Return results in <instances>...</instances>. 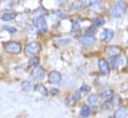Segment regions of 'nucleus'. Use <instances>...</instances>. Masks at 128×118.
Instances as JSON below:
<instances>
[{
	"instance_id": "f257e3e1",
	"label": "nucleus",
	"mask_w": 128,
	"mask_h": 118,
	"mask_svg": "<svg viewBox=\"0 0 128 118\" xmlns=\"http://www.w3.org/2000/svg\"><path fill=\"white\" fill-rule=\"evenodd\" d=\"M126 8H127V4L124 1H117L116 3H114L111 8H110V14L113 17L119 18L121 16L124 15V13L126 12Z\"/></svg>"
},
{
	"instance_id": "f03ea898",
	"label": "nucleus",
	"mask_w": 128,
	"mask_h": 118,
	"mask_svg": "<svg viewBox=\"0 0 128 118\" xmlns=\"http://www.w3.org/2000/svg\"><path fill=\"white\" fill-rule=\"evenodd\" d=\"M41 51V45L38 42H31L25 47V55L27 57H35Z\"/></svg>"
},
{
	"instance_id": "7ed1b4c3",
	"label": "nucleus",
	"mask_w": 128,
	"mask_h": 118,
	"mask_svg": "<svg viewBox=\"0 0 128 118\" xmlns=\"http://www.w3.org/2000/svg\"><path fill=\"white\" fill-rule=\"evenodd\" d=\"M4 49L6 52H8L10 54H20L22 51V46L19 42L9 41L4 44Z\"/></svg>"
},
{
	"instance_id": "20e7f679",
	"label": "nucleus",
	"mask_w": 128,
	"mask_h": 118,
	"mask_svg": "<svg viewBox=\"0 0 128 118\" xmlns=\"http://www.w3.org/2000/svg\"><path fill=\"white\" fill-rule=\"evenodd\" d=\"M33 23L35 25V27L38 29V31H40L41 33H47L48 31V25H47V21L44 17H36L33 20Z\"/></svg>"
},
{
	"instance_id": "39448f33",
	"label": "nucleus",
	"mask_w": 128,
	"mask_h": 118,
	"mask_svg": "<svg viewBox=\"0 0 128 118\" xmlns=\"http://www.w3.org/2000/svg\"><path fill=\"white\" fill-rule=\"evenodd\" d=\"M45 72H46L45 70H44L42 66H38L37 68H35L32 70L31 76H32V78H36V80H42V78L45 76Z\"/></svg>"
},
{
	"instance_id": "423d86ee",
	"label": "nucleus",
	"mask_w": 128,
	"mask_h": 118,
	"mask_svg": "<svg viewBox=\"0 0 128 118\" xmlns=\"http://www.w3.org/2000/svg\"><path fill=\"white\" fill-rule=\"evenodd\" d=\"M98 66H99V70L102 74H108L110 72V66L109 64L107 62V60L104 59H99L98 60Z\"/></svg>"
},
{
	"instance_id": "0eeeda50",
	"label": "nucleus",
	"mask_w": 128,
	"mask_h": 118,
	"mask_svg": "<svg viewBox=\"0 0 128 118\" xmlns=\"http://www.w3.org/2000/svg\"><path fill=\"white\" fill-rule=\"evenodd\" d=\"M121 52H122V50L118 46H109V47L106 48V54L108 56H110L111 58L112 57H117Z\"/></svg>"
},
{
	"instance_id": "6e6552de",
	"label": "nucleus",
	"mask_w": 128,
	"mask_h": 118,
	"mask_svg": "<svg viewBox=\"0 0 128 118\" xmlns=\"http://www.w3.org/2000/svg\"><path fill=\"white\" fill-rule=\"evenodd\" d=\"M49 80L51 84H60L62 80V74L57 70H53L49 74Z\"/></svg>"
},
{
	"instance_id": "1a4fd4ad",
	"label": "nucleus",
	"mask_w": 128,
	"mask_h": 118,
	"mask_svg": "<svg viewBox=\"0 0 128 118\" xmlns=\"http://www.w3.org/2000/svg\"><path fill=\"white\" fill-rule=\"evenodd\" d=\"M113 36H114V32H113L112 30L104 29L102 31V33H101L100 38H101V40L104 41V42H109V41L113 38Z\"/></svg>"
},
{
	"instance_id": "9d476101",
	"label": "nucleus",
	"mask_w": 128,
	"mask_h": 118,
	"mask_svg": "<svg viewBox=\"0 0 128 118\" xmlns=\"http://www.w3.org/2000/svg\"><path fill=\"white\" fill-rule=\"evenodd\" d=\"M96 42V38L94 36H88V35H84L82 37L80 38V43L86 46H90Z\"/></svg>"
},
{
	"instance_id": "9b49d317",
	"label": "nucleus",
	"mask_w": 128,
	"mask_h": 118,
	"mask_svg": "<svg viewBox=\"0 0 128 118\" xmlns=\"http://www.w3.org/2000/svg\"><path fill=\"white\" fill-rule=\"evenodd\" d=\"M88 103L94 107V108H97L98 106H99V104H100V97L98 96V95H96V94H92V95H90V97H88Z\"/></svg>"
},
{
	"instance_id": "f8f14e48",
	"label": "nucleus",
	"mask_w": 128,
	"mask_h": 118,
	"mask_svg": "<svg viewBox=\"0 0 128 118\" xmlns=\"http://www.w3.org/2000/svg\"><path fill=\"white\" fill-rule=\"evenodd\" d=\"M109 64H111V68H118L122 64H123V60L121 58L119 57H112L109 60Z\"/></svg>"
},
{
	"instance_id": "ddd939ff",
	"label": "nucleus",
	"mask_w": 128,
	"mask_h": 118,
	"mask_svg": "<svg viewBox=\"0 0 128 118\" xmlns=\"http://www.w3.org/2000/svg\"><path fill=\"white\" fill-rule=\"evenodd\" d=\"M127 117V109L125 107H119L114 112V118H126Z\"/></svg>"
},
{
	"instance_id": "4468645a",
	"label": "nucleus",
	"mask_w": 128,
	"mask_h": 118,
	"mask_svg": "<svg viewBox=\"0 0 128 118\" xmlns=\"http://www.w3.org/2000/svg\"><path fill=\"white\" fill-rule=\"evenodd\" d=\"M15 17H16V13L15 12H6L1 16V19L3 21H5V22H9V21L14 20Z\"/></svg>"
},
{
	"instance_id": "2eb2a0df",
	"label": "nucleus",
	"mask_w": 128,
	"mask_h": 118,
	"mask_svg": "<svg viewBox=\"0 0 128 118\" xmlns=\"http://www.w3.org/2000/svg\"><path fill=\"white\" fill-rule=\"evenodd\" d=\"M21 88H22V90H23V91H25V92H30V91L34 88V84H32V82H30V80H25V82H22Z\"/></svg>"
},
{
	"instance_id": "dca6fc26",
	"label": "nucleus",
	"mask_w": 128,
	"mask_h": 118,
	"mask_svg": "<svg viewBox=\"0 0 128 118\" xmlns=\"http://www.w3.org/2000/svg\"><path fill=\"white\" fill-rule=\"evenodd\" d=\"M90 8L92 9L94 12H96V13H99V12H101L103 10V6L98 1H96V2L92 1V3L90 4Z\"/></svg>"
},
{
	"instance_id": "f3484780",
	"label": "nucleus",
	"mask_w": 128,
	"mask_h": 118,
	"mask_svg": "<svg viewBox=\"0 0 128 118\" xmlns=\"http://www.w3.org/2000/svg\"><path fill=\"white\" fill-rule=\"evenodd\" d=\"M90 106L88 105H86V104H84L82 107V109H80V116L82 117H88V116H90Z\"/></svg>"
},
{
	"instance_id": "a211bd4d",
	"label": "nucleus",
	"mask_w": 128,
	"mask_h": 118,
	"mask_svg": "<svg viewBox=\"0 0 128 118\" xmlns=\"http://www.w3.org/2000/svg\"><path fill=\"white\" fill-rule=\"evenodd\" d=\"M78 30H80V21L78 20H72V34L74 35V36H76V34H78Z\"/></svg>"
},
{
	"instance_id": "6ab92c4d",
	"label": "nucleus",
	"mask_w": 128,
	"mask_h": 118,
	"mask_svg": "<svg viewBox=\"0 0 128 118\" xmlns=\"http://www.w3.org/2000/svg\"><path fill=\"white\" fill-rule=\"evenodd\" d=\"M40 64V58L39 57H32L31 59L29 60V62H28V66L29 68H37Z\"/></svg>"
},
{
	"instance_id": "aec40b11",
	"label": "nucleus",
	"mask_w": 128,
	"mask_h": 118,
	"mask_svg": "<svg viewBox=\"0 0 128 118\" xmlns=\"http://www.w3.org/2000/svg\"><path fill=\"white\" fill-rule=\"evenodd\" d=\"M35 88L37 91H39L41 94H43L44 96H47L48 95V89L46 88L42 84H38L36 86H35Z\"/></svg>"
},
{
	"instance_id": "412c9836",
	"label": "nucleus",
	"mask_w": 128,
	"mask_h": 118,
	"mask_svg": "<svg viewBox=\"0 0 128 118\" xmlns=\"http://www.w3.org/2000/svg\"><path fill=\"white\" fill-rule=\"evenodd\" d=\"M101 96H102V98H104V99H106V100H109V99H111V98L113 97V91H112L111 89L104 90V91L102 92Z\"/></svg>"
},
{
	"instance_id": "4be33fe9",
	"label": "nucleus",
	"mask_w": 128,
	"mask_h": 118,
	"mask_svg": "<svg viewBox=\"0 0 128 118\" xmlns=\"http://www.w3.org/2000/svg\"><path fill=\"white\" fill-rule=\"evenodd\" d=\"M76 102V98L74 95H70V96H68L66 99V103L68 105H70V106L74 105Z\"/></svg>"
},
{
	"instance_id": "5701e85b",
	"label": "nucleus",
	"mask_w": 128,
	"mask_h": 118,
	"mask_svg": "<svg viewBox=\"0 0 128 118\" xmlns=\"http://www.w3.org/2000/svg\"><path fill=\"white\" fill-rule=\"evenodd\" d=\"M36 15H38L37 17H43V15H45V14H47V11L43 8V7H40V8H38V9H36V11L34 12Z\"/></svg>"
},
{
	"instance_id": "b1692460",
	"label": "nucleus",
	"mask_w": 128,
	"mask_h": 118,
	"mask_svg": "<svg viewBox=\"0 0 128 118\" xmlns=\"http://www.w3.org/2000/svg\"><path fill=\"white\" fill-rule=\"evenodd\" d=\"M92 22H94V24L96 26H101V25H103V24H104L105 20H104L103 18L96 17V18H94V19L92 20Z\"/></svg>"
},
{
	"instance_id": "393cba45",
	"label": "nucleus",
	"mask_w": 128,
	"mask_h": 118,
	"mask_svg": "<svg viewBox=\"0 0 128 118\" xmlns=\"http://www.w3.org/2000/svg\"><path fill=\"white\" fill-rule=\"evenodd\" d=\"M101 107H102V109H104V110L111 109V107H112V103H111L109 100H106L105 102H103V103H102Z\"/></svg>"
},
{
	"instance_id": "a878e982",
	"label": "nucleus",
	"mask_w": 128,
	"mask_h": 118,
	"mask_svg": "<svg viewBox=\"0 0 128 118\" xmlns=\"http://www.w3.org/2000/svg\"><path fill=\"white\" fill-rule=\"evenodd\" d=\"M4 29L6 30V31H8L9 33H11V34H14V33H16V32H17V29H16V28H14V27L5 26V27H4Z\"/></svg>"
},
{
	"instance_id": "bb28decb",
	"label": "nucleus",
	"mask_w": 128,
	"mask_h": 118,
	"mask_svg": "<svg viewBox=\"0 0 128 118\" xmlns=\"http://www.w3.org/2000/svg\"><path fill=\"white\" fill-rule=\"evenodd\" d=\"M96 30L94 29V27H90V29H88V31H86V35H88V36H92V34H94L96 33Z\"/></svg>"
},
{
	"instance_id": "cd10ccee",
	"label": "nucleus",
	"mask_w": 128,
	"mask_h": 118,
	"mask_svg": "<svg viewBox=\"0 0 128 118\" xmlns=\"http://www.w3.org/2000/svg\"><path fill=\"white\" fill-rule=\"evenodd\" d=\"M80 92H88L90 91V86H82V88H80Z\"/></svg>"
},
{
	"instance_id": "c85d7f7f",
	"label": "nucleus",
	"mask_w": 128,
	"mask_h": 118,
	"mask_svg": "<svg viewBox=\"0 0 128 118\" xmlns=\"http://www.w3.org/2000/svg\"><path fill=\"white\" fill-rule=\"evenodd\" d=\"M58 93H59V89L58 88H53L51 89V94H52V95H56V94H58Z\"/></svg>"
},
{
	"instance_id": "c756f323",
	"label": "nucleus",
	"mask_w": 128,
	"mask_h": 118,
	"mask_svg": "<svg viewBox=\"0 0 128 118\" xmlns=\"http://www.w3.org/2000/svg\"><path fill=\"white\" fill-rule=\"evenodd\" d=\"M1 60H2V58H1V56H0V62H1Z\"/></svg>"
},
{
	"instance_id": "7c9ffc66",
	"label": "nucleus",
	"mask_w": 128,
	"mask_h": 118,
	"mask_svg": "<svg viewBox=\"0 0 128 118\" xmlns=\"http://www.w3.org/2000/svg\"><path fill=\"white\" fill-rule=\"evenodd\" d=\"M126 64H126V66H127V68H128V58H127V62H126Z\"/></svg>"
}]
</instances>
